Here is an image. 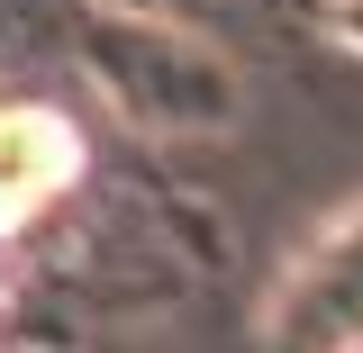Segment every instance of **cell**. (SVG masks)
<instances>
[{"instance_id": "6da1fadb", "label": "cell", "mask_w": 363, "mask_h": 353, "mask_svg": "<svg viewBox=\"0 0 363 353\" xmlns=\"http://www.w3.org/2000/svg\"><path fill=\"white\" fill-rule=\"evenodd\" d=\"M272 353H363V199L309 236L272 290Z\"/></svg>"}, {"instance_id": "7a4b0ae2", "label": "cell", "mask_w": 363, "mask_h": 353, "mask_svg": "<svg viewBox=\"0 0 363 353\" xmlns=\"http://www.w3.org/2000/svg\"><path fill=\"white\" fill-rule=\"evenodd\" d=\"M82 173V136L64 109H45V100H9L0 109V226L37 218L55 190H73Z\"/></svg>"}]
</instances>
